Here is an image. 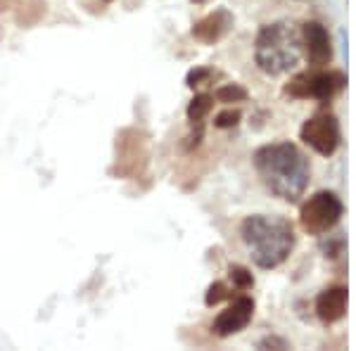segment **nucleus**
<instances>
[{
	"label": "nucleus",
	"instance_id": "obj_19",
	"mask_svg": "<svg viewBox=\"0 0 356 351\" xmlns=\"http://www.w3.org/2000/svg\"><path fill=\"white\" fill-rule=\"evenodd\" d=\"M105 3H112V0H105Z\"/></svg>",
	"mask_w": 356,
	"mask_h": 351
},
{
	"label": "nucleus",
	"instance_id": "obj_12",
	"mask_svg": "<svg viewBox=\"0 0 356 351\" xmlns=\"http://www.w3.org/2000/svg\"><path fill=\"white\" fill-rule=\"evenodd\" d=\"M214 97L223 105H233V102H245L247 100V90L240 83H226L221 88L214 90Z\"/></svg>",
	"mask_w": 356,
	"mask_h": 351
},
{
	"label": "nucleus",
	"instance_id": "obj_13",
	"mask_svg": "<svg viewBox=\"0 0 356 351\" xmlns=\"http://www.w3.org/2000/svg\"><path fill=\"white\" fill-rule=\"evenodd\" d=\"M228 278H231L233 287H238V290H250L254 285V275L245 266H231L228 268Z\"/></svg>",
	"mask_w": 356,
	"mask_h": 351
},
{
	"label": "nucleus",
	"instance_id": "obj_1",
	"mask_svg": "<svg viewBox=\"0 0 356 351\" xmlns=\"http://www.w3.org/2000/svg\"><path fill=\"white\" fill-rule=\"evenodd\" d=\"M254 169L264 186L285 202H297L312 181L309 159L292 142H271L259 147L254 152Z\"/></svg>",
	"mask_w": 356,
	"mask_h": 351
},
{
	"label": "nucleus",
	"instance_id": "obj_3",
	"mask_svg": "<svg viewBox=\"0 0 356 351\" xmlns=\"http://www.w3.org/2000/svg\"><path fill=\"white\" fill-rule=\"evenodd\" d=\"M302 57V33L290 22L261 26L254 41V62L268 76L292 72Z\"/></svg>",
	"mask_w": 356,
	"mask_h": 351
},
{
	"label": "nucleus",
	"instance_id": "obj_11",
	"mask_svg": "<svg viewBox=\"0 0 356 351\" xmlns=\"http://www.w3.org/2000/svg\"><path fill=\"white\" fill-rule=\"evenodd\" d=\"M211 107H214V95L200 93V95H195L191 100L186 114H188V119H191L193 124H202V119L211 112Z\"/></svg>",
	"mask_w": 356,
	"mask_h": 351
},
{
	"label": "nucleus",
	"instance_id": "obj_17",
	"mask_svg": "<svg viewBox=\"0 0 356 351\" xmlns=\"http://www.w3.org/2000/svg\"><path fill=\"white\" fill-rule=\"evenodd\" d=\"M259 349H290V344L280 337H264L259 342Z\"/></svg>",
	"mask_w": 356,
	"mask_h": 351
},
{
	"label": "nucleus",
	"instance_id": "obj_9",
	"mask_svg": "<svg viewBox=\"0 0 356 351\" xmlns=\"http://www.w3.org/2000/svg\"><path fill=\"white\" fill-rule=\"evenodd\" d=\"M316 316L323 320L325 325H332L347 316V287L332 285L325 287L316 299Z\"/></svg>",
	"mask_w": 356,
	"mask_h": 351
},
{
	"label": "nucleus",
	"instance_id": "obj_16",
	"mask_svg": "<svg viewBox=\"0 0 356 351\" xmlns=\"http://www.w3.org/2000/svg\"><path fill=\"white\" fill-rule=\"evenodd\" d=\"M211 76V72L209 69H193L191 74H188V79H186V83L191 85V88H195V85H200V83H204L207 79Z\"/></svg>",
	"mask_w": 356,
	"mask_h": 351
},
{
	"label": "nucleus",
	"instance_id": "obj_6",
	"mask_svg": "<svg viewBox=\"0 0 356 351\" xmlns=\"http://www.w3.org/2000/svg\"><path fill=\"white\" fill-rule=\"evenodd\" d=\"M300 138L304 145H309L321 157H330L337 152L342 140L340 122L332 114H316V117L307 119L300 129Z\"/></svg>",
	"mask_w": 356,
	"mask_h": 351
},
{
	"label": "nucleus",
	"instance_id": "obj_4",
	"mask_svg": "<svg viewBox=\"0 0 356 351\" xmlns=\"http://www.w3.org/2000/svg\"><path fill=\"white\" fill-rule=\"evenodd\" d=\"M344 214L342 199L335 193L321 190V193L312 195L307 202L302 204L300 223L309 235H325L328 230L337 226V221Z\"/></svg>",
	"mask_w": 356,
	"mask_h": 351
},
{
	"label": "nucleus",
	"instance_id": "obj_14",
	"mask_svg": "<svg viewBox=\"0 0 356 351\" xmlns=\"http://www.w3.org/2000/svg\"><path fill=\"white\" fill-rule=\"evenodd\" d=\"M231 297V292H228V285L226 283H211L207 287V295H204V304L207 307H216V304H221L223 299Z\"/></svg>",
	"mask_w": 356,
	"mask_h": 351
},
{
	"label": "nucleus",
	"instance_id": "obj_5",
	"mask_svg": "<svg viewBox=\"0 0 356 351\" xmlns=\"http://www.w3.org/2000/svg\"><path fill=\"white\" fill-rule=\"evenodd\" d=\"M347 85L342 72H307L297 74L292 81L285 85V93L297 100H330Z\"/></svg>",
	"mask_w": 356,
	"mask_h": 351
},
{
	"label": "nucleus",
	"instance_id": "obj_10",
	"mask_svg": "<svg viewBox=\"0 0 356 351\" xmlns=\"http://www.w3.org/2000/svg\"><path fill=\"white\" fill-rule=\"evenodd\" d=\"M231 24H233L231 15H228L226 10H216V13L202 17V19L193 26V36L202 43H216L223 33L228 31Z\"/></svg>",
	"mask_w": 356,
	"mask_h": 351
},
{
	"label": "nucleus",
	"instance_id": "obj_2",
	"mask_svg": "<svg viewBox=\"0 0 356 351\" xmlns=\"http://www.w3.org/2000/svg\"><path fill=\"white\" fill-rule=\"evenodd\" d=\"M243 243L250 250L252 261L259 268H278L288 261L292 247H295V230L290 221L280 216H247L240 226Z\"/></svg>",
	"mask_w": 356,
	"mask_h": 351
},
{
	"label": "nucleus",
	"instance_id": "obj_18",
	"mask_svg": "<svg viewBox=\"0 0 356 351\" xmlns=\"http://www.w3.org/2000/svg\"><path fill=\"white\" fill-rule=\"evenodd\" d=\"M193 3H200V5H202V3H209V0H193Z\"/></svg>",
	"mask_w": 356,
	"mask_h": 351
},
{
	"label": "nucleus",
	"instance_id": "obj_15",
	"mask_svg": "<svg viewBox=\"0 0 356 351\" xmlns=\"http://www.w3.org/2000/svg\"><path fill=\"white\" fill-rule=\"evenodd\" d=\"M240 122V109H223L214 117V126L216 129H233Z\"/></svg>",
	"mask_w": 356,
	"mask_h": 351
},
{
	"label": "nucleus",
	"instance_id": "obj_8",
	"mask_svg": "<svg viewBox=\"0 0 356 351\" xmlns=\"http://www.w3.org/2000/svg\"><path fill=\"white\" fill-rule=\"evenodd\" d=\"M252 316H254V302H252L250 297H238V299H233L231 307L216 316L211 330L219 337H231L250 325Z\"/></svg>",
	"mask_w": 356,
	"mask_h": 351
},
{
	"label": "nucleus",
	"instance_id": "obj_7",
	"mask_svg": "<svg viewBox=\"0 0 356 351\" xmlns=\"http://www.w3.org/2000/svg\"><path fill=\"white\" fill-rule=\"evenodd\" d=\"M302 53L314 67H325L332 62V41L330 33L321 22L302 24Z\"/></svg>",
	"mask_w": 356,
	"mask_h": 351
}]
</instances>
